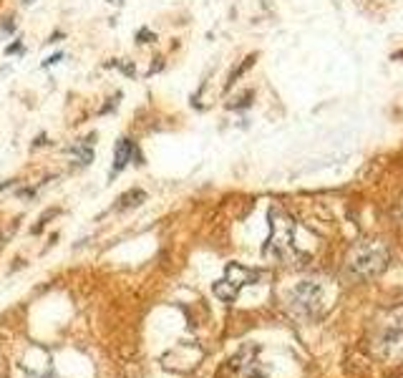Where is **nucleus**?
<instances>
[{
    "label": "nucleus",
    "instance_id": "f257e3e1",
    "mask_svg": "<svg viewBox=\"0 0 403 378\" xmlns=\"http://www.w3.org/2000/svg\"><path fill=\"white\" fill-rule=\"evenodd\" d=\"M386 267H388V247L378 239H365V242L355 245L348 255V270H350V275H355L360 280L378 278Z\"/></svg>",
    "mask_w": 403,
    "mask_h": 378
},
{
    "label": "nucleus",
    "instance_id": "f03ea898",
    "mask_svg": "<svg viewBox=\"0 0 403 378\" xmlns=\"http://www.w3.org/2000/svg\"><path fill=\"white\" fill-rule=\"evenodd\" d=\"M295 222L280 212L272 210L270 212V237L265 245V255H272L277 260H292L297 255V245H295Z\"/></svg>",
    "mask_w": 403,
    "mask_h": 378
},
{
    "label": "nucleus",
    "instance_id": "7ed1b4c3",
    "mask_svg": "<svg viewBox=\"0 0 403 378\" xmlns=\"http://www.w3.org/2000/svg\"><path fill=\"white\" fill-rule=\"evenodd\" d=\"M260 280H262V272H260V270H250V267H245V265H240V262H229L227 270H224V278H222L219 283H214L212 290H214V295H217L219 300L232 302L240 295L242 288L255 285V283H260Z\"/></svg>",
    "mask_w": 403,
    "mask_h": 378
},
{
    "label": "nucleus",
    "instance_id": "20e7f679",
    "mask_svg": "<svg viewBox=\"0 0 403 378\" xmlns=\"http://www.w3.org/2000/svg\"><path fill=\"white\" fill-rule=\"evenodd\" d=\"M290 307L297 315H315L323 307V285L315 280H303L290 293Z\"/></svg>",
    "mask_w": 403,
    "mask_h": 378
},
{
    "label": "nucleus",
    "instance_id": "39448f33",
    "mask_svg": "<svg viewBox=\"0 0 403 378\" xmlns=\"http://www.w3.org/2000/svg\"><path fill=\"white\" fill-rule=\"evenodd\" d=\"M232 368H237V373L242 378H267L270 376V371L260 361V346H245L232 358Z\"/></svg>",
    "mask_w": 403,
    "mask_h": 378
},
{
    "label": "nucleus",
    "instance_id": "423d86ee",
    "mask_svg": "<svg viewBox=\"0 0 403 378\" xmlns=\"http://www.w3.org/2000/svg\"><path fill=\"white\" fill-rule=\"evenodd\" d=\"M93 144H96V134H88L83 142L66 147V151L73 156V161H78V166H88L93 161Z\"/></svg>",
    "mask_w": 403,
    "mask_h": 378
},
{
    "label": "nucleus",
    "instance_id": "0eeeda50",
    "mask_svg": "<svg viewBox=\"0 0 403 378\" xmlns=\"http://www.w3.org/2000/svg\"><path fill=\"white\" fill-rule=\"evenodd\" d=\"M131 149H134V142H129V139H119L116 142V147H114V164H111V171H109L111 179L126 169V164L131 161Z\"/></svg>",
    "mask_w": 403,
    "mask_h": 378
},
{
    "label": "nucleus",
    "instance_id": "6e6552de",
    "mask_svg": "<svg viewBox=\"0 0 403 378\" xmlns=\"http://www.w3.org/2000/svg\"><path fill=\"white\" fill-rule=\"evenodd\" d=\"M141 202H146V192L144 189H131V192H126L124 197H119V210H129V207H139Z\"/></svg>",
    "mask_w": 403,
    "mask_h": 378
},
{
    "label": "nucleus",
    "instance_id": "1a4fd4ad",
    "mask_svg": "<svg viewBox=\"0 0 403 378\" xmlns=\"http://www.w3.org/2000/svg\"><path fill=\"white\" fill-rule=\"evenodd\" d=\"M252 63H255V56H247V58H245V63H242V66H240L237 71H232V74H229V81H227V88H229V86H232V83H234V81H237L240 76L245 74V71H247V68H250Z\"/></svg>",
    "mask_w": 403,
    "mask_h": 378
},
{
    "label": "nucleus",
    "instance_id": "9d476101",
    "mask_svg": "<svg viewBox=\"0 0 403 378\" xmlns=\"http://www.w3.org/2000/svg\"><path fill=\"white\" fill-rule=\"evenodd\" d=\"M136 41H139L141 46H144V43H154V41H156V33H151L149 28H141V30L136 33Z\"/></svg>",
    "mask_w": 403,
    "mask_h": 378
},
{
    "label": "nucleus",
    "instance_id": "9b49d317",
    "mask_svg": "<svg viewBox=\"0 0 403 378\" xmlns=\"http://www.w3.org/2000/svg\"><path fill=\"white\" fill-rule=\"evenodd\" d=\"M13 33H15V20H13V18H5V20H3V25H0V38L13 36Z\"/></svg>",
    "mask_w": 403,
    "mask_h": 378
},
{
    "label": "nucleus",
    "instance_id": "f8f14e48",
    "mask_svg": "<svg viewBox=\"0 0 403 378\" xmlns=\"http://www.w3.org/2000/svg\"><path fill=\"white\" fill-rule=\"evenodd\" d=\"M13 53H18V56L23 53V43L20 41H13V43L5 46V56H13Z\"/></svg>",
    "mask_w": 403,
    "mask_h": 378
},
{
    "label": "nucleus",
    "instance_id": "ddd939ff",
    "mask_svg": "<svg viewBox=\"0 0 403 378\" xmlns=\"http://www.w3.org/2000/svg\"><path fill=\"white\" fill-rule=\"evenodd\" d=\"M61 58H63V53H61V51H58V53H53V56H48V58L43 61V68H48V66H56Z\"/></svg>",
    "mask_w": 403,
    "mask_h": 378
},
{
    "label": "nucleus",
    "instance_id": "4468645a",
    "mask_svg": "<svg viewBox=\"0 0 403 378\" xmlns=\"http://www.w3.org/2000/svg\"><path fill=\"white\" fill-rule=\"evenodd\" d=\"M156 71H161V58H156V63H151V68H149V74L146 76H154Z\"/></svg>",
    "mask_w": 403,
    "mask_h": 378
},
{
    "label": "nucleus",
    "instance_id": "2eb2a0df",
    "mask_svg": "<svg viewBox=\"0 0 403 378\" xmlns=\"http://www.w3.org/2000/svg\"><path fill=\"white\" fill-rule=\"evenodd\" d=\"M33 194H36L33 189H20V192H18V197H23V199H28V197H33Z\"/></svg>",
    "mask_w": 403,
    "mask_h": 378
},
{
    "label": "nucleus",
    "instance_id": "dca6fc26",
    "mask_svg": "<svg viewBox=\"0 0 403 378\" xmlns=\"http://www.w3.org/2000/svg\"><path fill=\"white\" fill-rule=\"evenodd\" d=\"M43 144H46V134H41V136L33 142V149H36V147H43Z\"/></svg>",
    "mask_w": 403,
    "mask_h": 378
},
{
    "label": "nucleus",
    "instance_id": "f3484780",
    "mask_svg": "<svg viewBox=\"0 0 403 378\" xmlns=\"http://www.w3.org/2000/svg\"><path fill=\"white\" fill-rule=\"evenodd\" d=\"M61 38H63V33H53V36H51V38H48V41H51V43H53V41H61Z\"/></svg>",
    "mask_w": 403,
    "mask_h": 378
},
{
    "label": "nucleus",
    "instance_id": "a211bd4d",
    "mask_svg": "<svg viewBox=\"0 0 403 378\" xmlns=\"http://www.w3.org/2000/svg\"><path fill=\"white\" fill-rule=\"evenodd\" d=\"M398 220H401V225H403V199L398 202Z\"/></svg>",
    "mask_w": 403,
    "mask_h": 378
},
{
    "label": "nucleus",
    "instance_id": "6ab92c4d",
    "mask_svg": "<svg viewBox=\"0 0 403 378\" xmlns=\"http://www.w3.org/2000/svg\"><path fill=\"white\" fill-rule=\"evenodd\" d=\"M20 3H23V5H30V3H36V0H20Z\"/></svg>",
    "mask_w": 403,
    "mask_h": 378
},
{
    "label": "nucleus",
    "instance_id": "aec40b11",
    "mask_svg": "<svg viewBox=\"0 0 403 378\" xmlns=\"http://www.w3.org/2000/svg\"><path fill=\"white\" fill-rule=\"evenodd\" d=\"M0 74H8V68H0Z\"/></svg>",
    "mask_w": 403,
    "mask_h": 378
},
{
    "label": "nucleus",
    "instance_id": "412c9836",
    "mask_svg": "<svg viewBox=\"0 0 403 378\" xmlns=\"http://www.w3.org/2000/svg\"><path fill=\"white\" fill-rule=\"evenodd\" d=\"M109 3H114V0H109Z\"/></svg>",
    "mask_w": 403,
    "mask_h": 378
},
{
    "label": "nucleus",
    "instance_id": "4be33fe9",
    "mask_svg": "<svg viewBox=\"0 0 403 378\" xmlns=\"http://www.w3.org/2000/svg\"><path fill=\"white\" fill-rule=\"evenodd\" d=\"M401 378H403V376H401Z\"/></svg>",
    "mask_w": 403,
    "mask_h": 378
}]
</instances>
